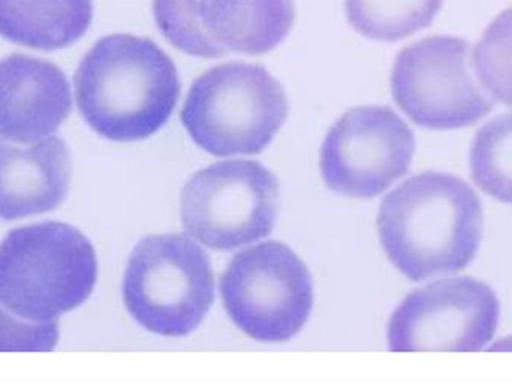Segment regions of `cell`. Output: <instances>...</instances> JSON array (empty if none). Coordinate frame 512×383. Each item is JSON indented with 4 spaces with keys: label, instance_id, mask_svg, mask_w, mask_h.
<instances>
[{
    "label": "cell",
    "instance_id": "obj_5",
    "mask_svg": "<svg viewBox=\"0 0 512 383\" xmlns=\"http://www.w3.org/2000/svg\"><path fill=\"white\" fill-rule=\"evenodd\" d=\"M123 298L132 318L146 330L167 337L188 336L215 300L209 258L186 235L144 238L129 258Z\"/></svg>",
    "mask_w": 512,
    "mask_h": 383
},
{
    "label": "cell",
    "instance_id": "obj_16",
    "mask_svg": "<svg viewBox=\"0 0 512 383\" xmlns=\"http://www.w3.org/2000/svg\"><path fill=\"white\" fill-rule=\"evenodd\" d=\"M471 173L484 192L512 204V113L480 129L471 147Z\"/></svg>",
    "mask_w": 512,
    "mask_h": 383
},
{
    "label": "cell",
    "instance_id": "obj_9",
    "mask_svg": "<svg viewBox=\"0 0 512 383\" xmlns=\"http://www.w3.org/2000/svg\"><path fill=\"white\" fill-rule=\"evenodd\" d=\"M498 297L471 277L445 279L412 292L397 307L388 325L394 352L483 349L498 328Z\"/></svg>",
    "mask_w": 512,
    "mask_h": 383
},
{
    "label": "cell",
    "instance_id": "obj_12",
    "mask_svg": "<svg viewBox=\"0 0 512 383\" xmlns=\"http://www.w3.org/2000/svg\"><path fill=\"white\" fill-rule=\"evenodd\" d=\"M71 156L60 138L17 144L0 138V219L47 213L62 204Z\"/></svg>",
    "mask_w": 512,
    "mask_h": 383
},
{
    "label": "cell",
    "instance_id": "obj_17",
    "mask_svg": "<svg viewBox=\"0 0 512 383\" xmlns=\"http://www.w3.org/2000/svg\"><path fill=\"white\" fill-rule=\"evenodd\" d=\"M472 66L483 89L495 101L512 107V8L484 30L472 50Z\"/></svg>",
    "mask_w": 512,
    "mask_h": 383
},
{
    "label": "cell",
    "instance_id": "obj_8",
    "mask_svg": "<svg viewBox=\"0 0 512 383\" xmlns=\"http://www.w3.org/2000/svg\"><path fill=\"white\" fill-rule=\"evenodd\" d=\"M180 205L183 226L192 238L210 249L233 250L270 234L279 185L258 162H218L186 183Z\"/></svg>",
    "mask_w": 512,
    "mask_h": 383
},
{
    "label": "cell",
    "instance_id": "obj_18",
    "mask_svg": "<svg viewBox=\"0 0 512 383\" xmlns=\"http://www.w3.org/2000/svg\"><path fill=\"white\" fill-rule=\"evenodd\" d=\"M200 0H153V14L162 35L171 45L191 56L212 59L198 24Z\"/></svg>",
    "mask_w": 512,
    "mask_h": 383
},
{
    "label": "cell",
    "instance_id": "obj_13",
    "mask_svg": "<svg viewBox=\"0 0 512 383\" xmlns=\"http://www.w3.org/2000/svg\"><path fill=\"white\" fill-rule=\"evenodd\" d=\"M294 0H200L198 23L213 59L274 50L291 32Z\"/></svg>",
    "mask_w": 512,
    "mask_h": 383
},
{
    "label": "cell",
    "instance_id": "obj_14",
    "mask_svg": "<svg viewBox=\"0 0 512 383\" xmlns=\"http://www.w3.org/2000/svg\"><path fill=\"white\" fill-rule=\"evenodd\" d=\"M92 18V0H0V36L35 50L69 47Z\"/></svg>",
    "mask_w": 512,
    "mask_h": 383
},
{
    "label": "cell",
    "instance_id": "obj_11",
    "mask_svg": "<svg viewBox=\"0 0 512 383\" xmlns=\"http://www.w3.org/2000/svg\"><path fill=\"white\" fill-rule=\"evenodd\" d=\"M71 108V87L62 69L23 54L0 60V138L17 144L44 140Z\"/></svg>",
    "mask_w": 512,
    "mask_h": 383
},
{
    "label": "cell",
    "instance_id": "obj_2",
    "mask_svg": "<svg viewBox=\"0 0 512 383\" xmlns=\"http://www.w3.org/2000/svg\"><path fill=\"white\" fill-rule=\"evenodd\" d=\"M78 110L108 140H144L167 123L180 96L173 60L147 38L110 35L84 56L74 77Z\"/></svg>",
    "mask_w": 512,
    "mask_h": 383
},
{
    "label": "cell",
    "instance_id": "obj_10",
    "mask_svg": "<svg viewBox=\"0 0 512 383\" xmlns=\"http://www.w3.org/2000/svg\"><path fill=\"white\" fill-rule=\"evenodd\" d=\"M414 152V134L391 108L358 107L328 132L321 173L333 192L373 198L405 176Z\"/></svg>",
    "mask_w": 512,
    "mask_h": 383
},
{
    "label": "cell",
    "instance_id": "obj_20",
    "mask_svg": "<svg viewBox=\"0 0 512 383\" xmlns=\"http://www.w3.org/2000/svg\"><path fill=\"white\" fill-rule=\"evenodd\" d=\"M493 349L495 351H512V337H508V339H505L504 342H499L498 345L493 346Z\"/></svg>",
    "mask_w": 512,
    "mask_h": 383
},
{
    "label": "cell",
    "instance_id": "obj_6",
    "mask_svg": "<svg viewBox=\"0 0 512 383\" xmlns=\"http://www.w3.org/2000/svg\"><path fill=\"white\" fill-rule=\"evenodd\" d=\"M221 294L240 330L261 342H285L309 318L313 283L288 246L267 241L234 256L222 276Z\"/></svg>",
    "mask_w": 512,
    "mask_h": 383
},
{
    "label": "cell",
    "instance_id": "obj_7",
    "mask_svg": "<svg viewBox=\"0 0 512 383\" xmlns=\"http://www.w3.org/2000/svg\"><path fill=\"white\" fill-rule=\"evenodd\" d=\"M472 48L457 36L436 35L403 48L394 63L391 90L400 110L429 129L474 125L493 101L472 72Z\"/></svg>",
    "mask_w": 512,
    "mask_h": 383
},
{
    "label": "cell",
    "instance_id": "obj_15",
    "mask_svg": "<svg viewBox=\"0 0 512 383\" xmlns=\"http://www.w3.org/2000/svg\"><path fill=\"white\" fill-rule=\"evenodd\" d=\"M444 0H346L349 23L375 41L408 38L433 23Z\"/></svg>",
    "mask_w": 512,
    "mask_h": 383
},
{
    "label": "cell",
    "instance_id": "obj_19",
    "mask_svg": "<svg viewBox=\"0 0 512 383\" xmlns=\"http://www.w3.org/2000/svg\"><path fill=\"white\" fill-rule=\"evenodd\" d=\"M59 340L56 322H32L0 304V352L53 351Z\"/></svg>",
    "mask_w": 512,
    "mask_h": 383
},
{
    "label": "cell",
    "instance_id": "obj_1",
    "mask_svg": "<svg viewBox=\"0 0 512 383\" xmlns=\"http://www.w3.org/2000/svg\"><path fill=\"white\" fill-rule=\"evenodd\" d=\"M378 229L397 270L420 282L459 273L475 258L483 235V207L459 177L424 173L385 196Z\"/></svg>",
    "mask_w": 512,
    "mask_h": 383
},
{
    "label": "cell",
    "instance_id": "obj_4",
    "mask_svg": "<svg viewBox=\"0 0 512 383\" xmlns=\"http://www.w3.org/2000/svg\"><path fill=\"white\" fill-rule=\"evenodd\" d=\"M288 116L282 84L262 66L227 63L189 90L182 122L192 140L215 156L256 155Z\"/></svg>",
    "mask_w": 512,
    "mask_h": 383
},
{
    "label": "cell",
    "instance_id": "obj_3",
    "mask_svg": "<svg viewBox=\"0 0 512 383\" xmlns=\"http://www.w3.org/2000/svg\"><path fill=\"white\" fill-rule=\"evenodd\" d=\"M95 249L74 226L17 228L0 244V304L32 322H56L92 294Z\"/></svg>",
    "mask_w": 512,
    "mask_h": 383
}]
</instances>
